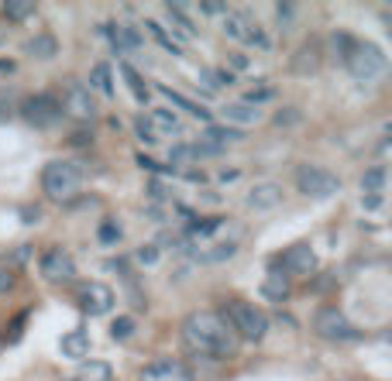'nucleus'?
Returning a JSON list of instances; mask_svg holds the SVG:
<instances>
[{"label":"nucleus","mask_w":392,"mask_h":381,"mask_svg":"<svg viewBox=\"0 0 392 381\" xmlns=\"http://www.w3.org/2000/svg\"><path fill=\"white\" fill-rule=\"evenodd\" d=\"M182 340L193 354L203 357H234L237 354V337L227 326V320L214 313V309H200L182 320Z\"/></svg>","instance_id":"1"},{"label":"nucleus","mask_w":392,"mask_h":381,"mask_svg":"<svg viewBox=\"0 0 392 381\" xmlns=\"http://www.w3.org/2000/svg\"><path fill=\"white\" fill-rule=\"evenodd\" d=\"M83 189V169L76 162H48L41 169V192L52 203H69Z\"/></svg>","instance_id":"2"},{"label":"nucleus","mask_w":392,"mask_h":381,"mask_svg":"<svg viewBox=\"0 0 392 381\" xmlns=\"http://www.w3.org/2000/svg\"><path fill=\"white\" fill-rule=\"evenodd\" d=\"M220 316L234 330L237 340H262L265 330H269V316L255 303H244V299H231V303L220 309Z\"/></svg>","instance_id":"3"},{"label":"nucleus","mask_w":392,"mask_h":381,"mask_svg":"<svg viewBox=\"0 0 392 381\" xmlns=\"http://www.w3.org/2000/svg\"><path fill=\"white\" fill-rule=\"evenodd\" d=\"M344 66L354 79H378L386 76L389 69V58L382 56V48L372 41H354V48L344 56Z\"/></svg>","instance_id":"4"},{"label":"nucleus","mask_w":392,"mask_h":381,"mask_svg":"<svg viewBox=\"0 0 392 381\" xmlns=\"http://www.w3.org/2000/svg\"><path fill=\"white\" fill-rule=\"evenodd\" d=\"M21 117H24V124L28 127H35V131H52V127H59L62 124V100H56L52 93H38V96H28L24 103H21Z\"/></svg>","instance_id":"5"},{"label":"nucleus","mask_w":392,"mask_h":381,"mask_svg":"<svg viewBox=\"0 0 392 381\" xmlns=\"http://www.w3.org/2000/svg\"><path fill=\"white\" fill-rule=\"evenodd\" d=\"M296 189L310 199H324V196H334L341 189V179L334 172L320 169V165H299L296 169Z\"/></svg>","instance_id":"6"},{"label":"nucleus","mask_w":392,"mask_h":381,"mask_svg":"<svg viewBox=\"0 0 392 381\" xmlns=\"http://www.w3.org/2000/svg\"><path fill=\"white\" fill-rule=\"evenodd\" d=\"M314 333L316 337H324V340H348V337H354L348 316H344L337 306H320V309H316L314 313Z\"/></svg>","instance_id":"7"},{"label":"nucleus","mask_w":392,"mask_h":381,"mask_svg":"<svg viewBox=\"0 0 392 381\" xmlns=\"http://www.w3.org/2000/svg\"><path fill=\"white\" fill-rule=\"evenodd\" d=\"M76 303L86 316H103L114 306V288H107L103 282H83L76 288Z\"/></svg>","instance_id":"8"},{"label":"nucleus","mask_w":392,"mask_h":381,"mask_svg":"<svg viewBox=\"0 0 392 381\" xmlns=\"http://www.w3.org/2000/svg\"><path fill=\"white\" fill-rule=\"evenodd\" d=\"M62 114L76 117V120H93V117H97V100L90 93V86L69 83V86H66V100H62Z\"/></svg>","instance_id":"9"},{"label":"nucleus","mask_w":392,"mask_h":381,"mask_svg":"<svg viewBox=\"0 0 392 381\" xmlns=\"http://www.w3.org/2000/svg\"><path fill=\"white\" fill-rule=\"evenodd\" d=\"M224 28H227V35L237 41H244V45H258V48H272V41H269V35L258 28L255 21L248 18V14H227V21H224Z\"/></svg>","instance_id":"10"},{"label":"nucleus","mask_w":392,"mask_h":381,"mask_svg":"<svg viewBox=\"0 0 392 381\" xmlns=\"http://www.w3.org/2000/svg\"><path fill=\"white\" fill-rule=\"evenodd\" d=\"M41 275L48 282H73L76 278V265H73V254L62 248H48L41 254Z\"/></svg>","instance_id":"11"},{"label":"nucleus","mask_w":392,"mask_h":381,"mask_svg":"<svg viewBox=\"0 0 392 381\" xmlns=\"http://www.w3.org/2000/svg\"><path fill=\"white\" fill-rule=\"evenodd\" d=\"M320 62H324V48L320 41H303L289 58V73L293 76H316L320 73Z\"/></svg>","instance_id":"12"},{"label":"nucleus","mask_w":392,"mask_h":381,"mask_svg":"<svg viewBox=\"0 0 392 381\" xmlns=\"http://www.w3.org/2000/svg\"><path fill=\"white\" fill-rule=\"evenodd\" d=\"M282 265H286V278L289 275H314L316 271V254L310 244H293V248H286V254H282Z\"/></svg>","instance_id":"13"},{"label":"nucleus","mask_w":392,"mask_h":381,"mask_svg":"<svg viewBox=\"0 0 392 381\" xmlns=\"http://www.w3.org/2000/svg\"><path fill=\"white\" fill-rule=\"evenodd\" d=\"M141 381H193V371L182 361H155L141 371Z\"/></svg>","instance_id":"14"},{"label":"nucleus","mask_w":392,"mask_h":381,"mask_svg":"<svg viewBox=\"0 0 392 381\" xmlns=\"http://www.w3.org/2000/svg\"><path fill=\"white\" fill-rule=\"evenodd\" d=\"M279 203H282V186H275V182H262L248 192V207H255V210H272Z\"/></svg>","instance_id":"15"},{"label":"nucleus","mask_w":392,"mask_h":381,"mask_svg":"<svg viewBox=\"0 0 392 381\" xmlns=\"http://www.w3.org/2000/svg\"><path fill=\"white\" fill-rule=\"evenodd\" d=\"M107 35L114 41L118 52H131V48H141V35L135 28H124V24H107Z\"/></svg>","instance_id":"16"},{"label":"nucleus","mask_w":392,"mask_h":381,"mask_svg":"<svg viewBox=\"0 0 392 381\" xmlns=\"http://www.w3.org/2000/svg\"><path fill=\"white\" fill-rule=\"evenodd\" d=\"M220 117H224L227 124H241V127H244V124H255L262 114H258V107H248V103H224V107H220Z\"/></svg>","instance_id":"17"},{"label":"nucleus","mask_w":392,"mask_h":381,"mask_svg":"<svg viewBox=\"0 0 392 381\" xmlns=\"http://www.w3.org/2000/svg\"><path fill=\"white\" fill-rule=\"evenodd\" d=\"M262 296L272 299V303H286V299H289V278H286L282 271H272V275L265 278V286H262Z\"/></svg>","instance_id":"18"},{"label":"nucleus","mask_w":392,"mask_h":381,"mask_svg":"<svg viewBox=\"0 0 392 381\" xmlns=\"http://www.w3.org/2000/svg\"><path fill=\"white\" fill-rule=\"evenodd\" d=\"M241 137H244V134L231 131V127H207L200 141H207V145H214V148H220V152H224L227 145H234V141H241Z\"/></svg>","instance_id":"19"},{"label":"nucleus","mask_w":392,"mask_h":381,"mask_svg":"<svg viewBox=\"0 0 392 381\" xmlns=\"http://www.w3.org/2000/svg\"><path fill=\"white\" fill-rule=\"evenodd\" d=\"M24 52H28L31 58H56L59 41L52 38V35H38V38H31L28 45H24Z\"/></svg>","instance_id":"20"},{"label":"nucleus","mask_w":392,"mask_h":381,"mask_svg":"<svg viewBox=\"0 0 392 381\" xmlns=\"http://www.w3.org/2000/svg\"><path fill=\"white\" fill-rule=\"evenodd\" d=\"M62 350H66L69 357H83V354L90 350V337H86V330H73V333H66V337H62Z\"/></svg>","instance_id":"21"},{"label":"nucleus","mask_w":392,"mask_h":381,"mask_svg":"<svg viewBox=\"0 0 392 381\" xmlns=\"http://www.w3.org/2000/svg\"><path fill=\"white\" fill-rule=\"evenodd\" d=\"M120 73H124V79H128V86H131V93H135L138 103H148V96H152V86H148L145 79L138 76V69H131V66H120Z\"/></svg>","instance_id":"22"},{"label":"nucleus","mask_w":392,"mask_h":381,"mask_svg":"<svg viewBox=\"0 0 392 381\" xmlns=\"http://www.w3.org/2000/svg\"><path fill=\"white\" fill-rule=\"evenodd\" d=\"M158 93L165 96V100H172V103H176V107H182V110H190V114H193V117H200V120H210V114H207V110H203L200 103H193V100H186V96H182V93H176V90H169V86H158Z\"/></svg>","instance_id":"23"},{"label":"nucleus","mask_w":392,"mask_h":381,"mask_svg":"<svg viewBox=\"0 0 392 381\" xmlns=\"http://www.w3.org/2000/svg\"><path fill=\"white\" fill-rule=\"evenodd\" d=\"M148 124H152V131H165V134H176L182 131V124H179V117L172 114V110H152V117H148Z\"/></svg>","instance_id":"24"},{"label":"nucleus","mask_w":392,"mask_h":381,"mask_svg":"<svg viewBox=\"0 0 392 381\" xmlns=\"http://www.w3.org/2000/svg\"><path fill=\"white\" fill-rule=\"evenodd\" d=\"M35 14V4H21V0H7L4 4V18L11 21V24H21V21H28Z\"/></svg>","instance_id":"25"},{"label":"nucleus","mask_w":392,"mask_h":381,"mask_svg":"<svg viewBox=\"0 0 392 381\" xmlns=\"http://www.w3.org/2000/svg\"><path fill=\"white\" fill-rule=\"evenodd\" d=\"M90 83H93V86H97L103 96H114V83H110V66H107V62L93 66V76H90Z\"/></svg>","instance_id":"26"},{"label":"nucleus","mask_w":392,"mask_h":381,"mask_svg":"<svg viewBox=\"0 0 392 381\" xmlns=\"http://www.w3.org/2000/svg\"><path fill=\"white\" fill-rule=\"evenodd\" d=\"M79 381H110V367H107L103 361L83 364V371H79Z\"/></svg>","instance_id":"27"},{"label":"nucleus","mask_w":392,"mask_h":381,"mask_svg":"<svg viewBox=\"0 0 392 381\" xmlns=\"http://www.w3.org/2000/svg\"><path fill=\"white\" fill-rule=\"evenodd\" d=\"M361 186H365V192H378L386 186V169H382V165H372V169L361 175Z\"/></svg>","instance_id":"28"},{"label":"nucleus","mask_w":392,"mask_h":381,"mask_svg":"<svg viewBox=\"0 0 392 381\" xmlns=\"http://www.w3.org/2000/svg\"><path fill=\"white\" fill-rule=\"evenodd\" d=\"M169 18L176 21L186 35H196V24L190 21V14H186V7H182V4H169Z\"/></svg>","instance_id":"29"},{"label":"nucleus","mask_w":392,"mask_h":381,"mask_svg":"<svg viewBox=\"0 0 392 381\" xmlns=\"http://www.w3.org/2000/svg\"><path fill=\"white\" fill-rule=\"evenodd\" d=\"M145 28H148V31L155 35V41L162 45V48H165V52H172V56H179V52H182V48H179L176 41H172L169 35H165V31H162V28H158V21H145Z\"/></svg>","instance_id":"30"},{"label":"nucleus","mask_w":392,"mask_h":381,"mask_svg":"<svg viewBox=\"0 0 392 381\" xmlns=\"http://www.w3.org/2000/svg\"><path fill=\"white\" fill-rule=\"evenodd\" d=\"M275 90L272 86H258V90H248V93L241 96V103H248V107H255V103H262V100H272Z\"/></svg>","instance_id":"31"},{"label":"nucleus","mask_w":392,"mask_h":381,"mask_svg":"<svg viewBox=\"0 0 392 381\" xmlns=\"http://www.w3.org/2000/svg\"><path fill=\"white\" fill-rule=\"evenodd\" d=\"M100 244H118L120 241V227L114 224V220H107V224H100Z\"/></svg>","instance_id":"32"},{"label":"nucleus","mask_w":392,"mask_h":381,"mask_svg":"<svg viewBox=\"0 0 392 381\" xmlns=\"http://www.w3.org/2000/svg\"><path fill=\"white\" fill-rule=\"evenodd\" d=\"M18 286V275H14V268H4L0 265V296H7L11 288Z\"/></svg>","instance_id":"33"},{"label":"nucleus","mask_w":392,"mask_h":381,"mask_svg":"<svg viewBox=\"0 0 392 381\" xmlns=\"http://www.w3.org/2000/svg\"><path fill=\"white\" fill-rule=\"evenodd\" d=\"M169 158H172V162H193V158H200V155H196V145H176Z\"/></svg>","instance_id":"34"},{"label":"nucleus","mask_w":392,"mask_h":381,"mask_svg":"<svg viewBox=\"0 0 392 381\" xmlns=\"http://www.w3.org/2000/svg\"><path fill=\"white\" fill-rule=\"evenodd\" d=\"M135 127H138V137H141L145 145H155V131H152L148 117H138V120H135Z\"/></svg>","instance_id":"35"},{"label":"nucleus","mask_w":392,"mask_h":381,"mask_svg":"<svg viewBox=\"0 0 392 381\" xmlns=\"http://www.w3.org/2000/svg\"><path fill=\"white\" fill-rule=\"evenodd\" d=\"M299 124V110H279L275 114V127H293Z\"/></svg>","instance_id":"36"},{"label":"nucleus","mask_w":392,"mask_h":381,"mask_svg":"<svg viewBox=\"0 0 392 381\" xmlns=\"http://www.w3.org/2000/svg\"><path fill=\"white\" fill-rule=\"evenodd\" d=\"M275 14H279V24H282V28H289V24H293L296 7H293V4H279V7H275Z\"/></svg>","instance_id":"37"},{"label":"nucleus","mask_w":392,"mask_h":381,"mask_svg":"<svg viewBox=\"0 0 392 381\" xmlns=\"http://www.w3.org/2000/svg\"><path fill=\"white\" fill-rule=\"evenodd\" d=\"M131 330H135V323H131V320H128V316H120L118 323L110 326V333H114V337H128V333H131Z\"/></svg>","instance_id":"38"},{"label":"nucleus","mask_w":392,"mask_h":381,"mask_svg":"<svg viewBox=\"0 0 392 381\" xmlns=\"http://www.w3.org/2000/svg\"><path fill=\"white\" fill-rule=\"evenodd\" d=\"M200 11H203V14H227L224 4H200Z\"/></svg>","instance_id":"39"},{"label":"nucleus","mask_w":392,"mask_h":381,"mask_svg":"<svg viewBox=\"0 0 392 381\" xmlns=\"http://www.w3.org/2000/svg\"><path fill=\"white\" fill-rule=\"evenodd\" d=\"M365 207H368V210H378V207H382V196H378V192H368V196H365Z\"/></svg>","instance_id":"40"},{"label":"nucleus","mask_w":392,"mask_h":381,"mask_svg":"<svg viewBox=\"0 0 392 381\" xmlns=\"http://www.w3.org/2000/svg\"><path fill=\"white\" fill-rule=\"evenodd\" d=\"M14 69H18L14 58H0V76H7V73H14Z\"/></svg>","instance_id":"41"},{"label":"nucleus","mask_w":392,"mask_h":381,"mask_svg":"<svg viewBox=\"0 0 392 381\" xmlns=\"http://www.w3.org/2000/svg\"><path fill=\"white\" fill-rule=\"evenodd\" d=\"M0 38H4V31H0Z\"/></svg>","instance_id":"42"}]
</instances>
